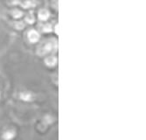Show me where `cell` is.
Here are the masks:
<instances>
[{
    "mask_svg": "<svg viewBox=\"0 0 146 140\" xmlns=\"http://www.w3.org/2000/svg\"><path fill=\"white\" fill-rule=\"evenodd\" d=\"M57 49V42L54 40H52L47 42L45 46H44V52H50V51H55Z\"/></svg>",
    "mask_w": 146,
    "mask_h": 140,
    "instance_id": "obj_1",
    "label": "cell"
},
{
    "mask_svg": "<svg viewBox=\"0 0 146 140\" xmlns=\"http://www.w3.org/2000/svg\"><path fill=\"white\" fill-rule=\"evenodd\" d=\"M15 137H16V131L14 130H6L2 135V137L5 140H11Z\"/></svg>",
    "mask_w": 146,
    "mask_h": 140,
    "instance_id": "obj_2",
    "label": "cell"
},
{
    "mask_svg": "<svg viewBox=\"0 0 146 140\" xmlns=\"http://www.w3.org/2000/svg\"><path fill=\"white\" fill-rule=\"evenodd\" d=\"M28 39L31 42L35 43L39 39V35L38 33L35 31V30H32L28 33Z\"/></svg>",
    "mask_w": 146,
    "mask_h": 140,
    "instance_id": "obj_3",
    "label": "cell"
},
{
    "mask_svg": "<svg viewBox=\"0 0 146 140\" xmlns=\"http://www.w3.org/2000/svg\"><path fill=\"white\" fill-rule=\"evenodd\" d=\"M56 63H57V58L54 56L48 57L46 60V64L49 67H54V65H56Z\"/></svg>",
    "mask_w": 146,
    "mask_h": 140,
    "instance_id": "obj_4",
    "label": "cell"
},
{
    "mask_svg": "<svg viewBox=\"0 0 146 140\" xmlns=\"http://www.w3.org/2000/svg\"><path fill=\"white\" fill-rule=\"evenodd\" d=\"M38 18L41 20H46L49 18V12L47 10H40L38 12Z\"/></svg>",
    "mask_w": 146,
    "mask_h": 140,
    "instance_id": "obj_5",
    "label": "cell"
},
{
    "mask_svg": "<svg viewBox=\"0 0 146 140\" xmlns=\"http://www.w3.org/2000/svg\"><path fill=\"white\" fill-rule=\"evenodd\" d=\"M20 98L24 101H31L32 100V95L30 93H21Z\"/></svg>",
    "mask_w": 146,
    "mask_h": 140,
    "instance_id": "obj_6",
    "label": "cell"
},
{
    "mask_svg": "<svg viewBox=\"0 0 146 140\" xmlns=\"http://www.w3.org/2000/svg\"><path fill=\"white\" fill-rule=\"evenodd\" d=\"M34 5H35V4H34V2L32 1V0H26V1L24 2L22 5V6L24 8H29V7H33Z\"/></svg>",
    "mask_w": 146,
    "mask_h": 140,
    "instance_id": "obj_7",
    "label": "cell"
},
{
    "mask_svg": "<svg viewBox=\"0 0 146 140\" xmlns=\"http://www.w3.org/2000/svg\"><path fill=\"white\" fill-rule=\"evenodd\" d=\"M25 21L28 24H33L34 22V17L32 13H29L27 16L25 17Z\"/></svg>",
    "mask_w": 146,
    "mask_h": 140,
    "instance_id": "obj_8",
    "label": "cell"
},
{
    "mask_svg": "<svg viewBox=\"0 0 146 140\" xmlns=\"http://www.w3.org/2000/svg\"><path fill=\"white\" fill-rule=\"evenodd\" d=\"M12 16L14 17L15 19H19L22 16V12L19 10H14L12 11Z\"/></svg>",
    "mask_w": 146,
    "mask_h": 140,
    "instance_id": "obj_9",
    "label": "cell"
},
{
    "mask_svg": "<svg viewBox=\"0 0 146 140\" xmlns=\"http://www.w3.org/2000/svg\"><path fill=\"white\" fill-rule=\"evenodd\" d=\"M15 27L19 30H21V29L25 28V25L22 22H17V23H15Z\"/></svg>",
    "mask_w": 146,
    "mask_h": 140,
    "instance_id": "obj_10",
    "label": "cell"
},
{
    "mask_svg": "<svg viewBox=\"0 0 146 140\" xmlns=\"http://www.w3.org/2000/svg\"><path fill=\"white\" fill-rule=\"evenodd\" d=\"M43 30H44V32H46V33L51 32V30H52V27H51V25H50L49 24H47V25H44V27H43Z\"/></svg>",
    "mask_w": 146,
    "mask_h": 140,
    "instance_id": "obj_11",
    "label": "cell"
}]
</instances>
